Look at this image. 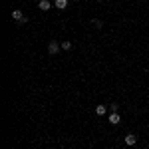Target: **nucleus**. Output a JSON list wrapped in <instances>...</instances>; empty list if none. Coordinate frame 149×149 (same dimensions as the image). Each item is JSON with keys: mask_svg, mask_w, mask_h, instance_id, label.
<instances>
[{"mask_svg": "<svg viewBox=\"0 0 149 149\" xmlns=\"http://www.w3.org/2000/svg\"><path fill=\"white\" fill-rule=\"evenodd\" d=\"M38 8H40V10H50V8H52V2H50V0H40V2H38Z\"/></svg>", "mask_w": 149, "mask_h": 149, "instance_id": "20e7f679", "label": "nucleus"}, {"mask_svg": "<svg viewBox=\"0 0 149 149\" xmlns=\"http://www.w3.org/2000/svg\"><path fill=\"white\" fill-rule=\"evenodd\" d=\"M92 26H95V30H102L103 22H102V20H97V18H92Z\"/></svg>", "mask_w": 149, "mask_h": 149, "instance_id": "6e6552de", "label": "nucleus"}, {"mask_svg": "<svg viewBox=\"0 0 149 149\" xmlns=\"http://www.w3.org/2000/svg\"><path fill=\"white\" fill-rule=\"evenodd\" d=\"M60 48H62V42L50 40V42H48V54H50V56H56L58 52H60Z\"/></svg>", "mask_w": 149, "mask_h": 149, "instance_id": "f257e3e1", "label": "nucleus"}, {"mask_svg": "<svg viewBox=\"0 0 149 149\" xmlns=\"http://www.w3.org/2000/svg\"><path fill=\"white\" fill-rule=\"evenodd\" d=\"M95 113H97V115H105V113H107V105H103V103L95 105Z\"/></svg>", "mask_w": 149, "mask_h": 149, "instance_id": "423d86ee", "label": "nucleus"}, {"mask_svg": "<svg viewBox=\"0 0 149 149\" xmlns=\"http://www.w3.org/2000/svg\"><path fill=\"white\" fill-rule=\"evenodd\" d=\"M54 6H56L58 10H64V8L68 6V0H56V2H54Z\"/></svg>", "mask_w": 149, "mask_h": 149, "instance_id": "0eeeda50", "label": "nucleus"}, {"mask_svg": "<svg viewBox=\"0 0 149 149\" xmlns=\"http://www.w3.org/2000/svg\"><path fill=\"white\" fill-rule=\"evenodd\" d=\"M123 141H125V145H135L137 143V135L135 133H127L125 137H123Z\"/></svg>", "mask_w": 149, "mask_h": 149, "instance_id": "7ed1b4c3", "label": "nucleus"}, {"mask_svg": "<svg viewBox=\"0 0 149 149\" xmlns=\"http://www.w3.org/2000/svg\"><path fill=\"white\" fill-rule=\"evenodd\" d=\"M119 121H121V117H119V113H117V111H113V113L109 115V123H111V125H117Z\"/></svg>", "mask_w": 149, "mask_h": 149, "instance_id": "39448f33", "label": "nucleus"}, {"mask_svg": "<svg viewBox=\"0 0 149 149\" xmlns=\"http://www.w3.org/2000/svg\"><path fill=\"white\" fill-rule=\"evenodd\" d=\"M109 109H111V111H119V103H111V105H109Z\"/></svg>", "mask_w": 149, "mask_h": 149, "instance_id": "9d476101", "label": "nucleus"}, {"mask_svg": "<svg viewBox=\"0 0 149 149\" xmlns=\"http://www.w3.org/2000/svg\"><path fill=\"white\" fill-rule=\"evenodd\" d=\"M12 18H14L18 24H28V18L22 14V10H12Z\"/></svg>", "mask_w": 149, "mask_h": 149, "instance_id": "f03ea898", "label": "nucleus"}, {"mask_svg": "<svg viewBox=\"0 0 149 149\" xmlns=\"http://www.w3.org/2000/svg\"><path fill=\"white\" fill-rule=\"evenodd\" d=\"M62 50H66V52L72 50V42H70V40H64V42H62Z\"/></svg>", "mask_w": 149, "mask_h": 149, "instance_id": "1a4fd4ad", "label": "nucleus"}]
</instances>
